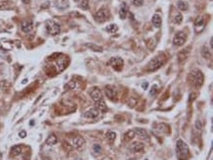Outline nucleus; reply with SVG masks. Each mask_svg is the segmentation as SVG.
Wrapping results in <instances>:
<instances>
[{
  "mask_svg": "<svg viewBox=\"0 0 213 160\" xmlns=\"http://www.w3.org/2000/svg\"><path fill=\"white\" fill-rule=\"evenodd\" d=\"M195 128H197V130H201V129H202V123H201L200 120H197V122H195Z\"/></svg>",
  "mask_w": 213,
  "mask_h": 160,
  "instance_id": "c9c22d12",
  "label": "nucleus"
},
{
  "mask_svg": "<svg viewBox=\"0 0 213 160\" xmlns=\"http://www.w3.org/2000/svg\"><path fill=\"white\" fill-rule=\"evenodd\" d=\"M123 64H124V61L120 57H113L108 61V65L112 66L116 71H121L123 69Z\"/></svg>",
  "mask_w": 213,
  "mask_h": 160,
  "instance_id": "423d86ee",
  "label": "nucleus"
},
{
  "mask_svg": "<svg viewBox=\"0 0 213 160\" xmlns=\"http://www.w3.org/2000/svg\"><path fill=\"white\" fill-rule=\"evenodd\" d=\"M95 105H96V108L98 109L99 111H101V112H105L106 110H107V106H106L104 100H103V99L99 100V101H97V102H95Z\"/></svg>",
  "mask_w": 213,
  "mask_h": 160,
  "instance_id": "6ab92c4d",
  "label": "nucleus"
},
{
  "mask_svg": "<svg viewBox=\"0 0 213 160\" xmlns=\"http://www.w3.org/2000/svg\"><path fill=\"white\" fill-rule=\"evenodd\" d=\"M79 6L81 9L83 10H88L89 7V3H88V0H81L79 2Z\"/></svg>",
  "mask_w": 213,
  "mask_h": 160,
  "instance_id": "a878e982",
  "label": "nucleus"
},
{
  "mask_svg": "<svg viewBox=\"0 0 213 160\" xmlns=\"http://www.w3.org/2000/svg\"><path fill=\"white\" fill-rule=\"evenodd\" d=\"M45 28L47 33L50 35H57L60 33V26L58 23H56L53 20H48L45 23Z\"/></svg>",
  "mask_w": 213,
  "mask_h": 160,
  "instance_id": "20e7f679",
  "label": "nucleus"
},
{
  "mask_svg": "<svg viewBox=\"0 0 213 160\" xmlns=\"http://www.w3.org/2000/svg\"><path fill=\"white\" fill-rule=\"evenodd\" d=\"M9 8V0H0V9L5 10Z\"/></svg>",
  "mask_w": 213,
  "mask_h": 160,
  "instance_id": "c85d7f7f",
  "label": "nucleus"
},
{
  "mask_svg": "<svg viewBox=\"0 0 213 160\" xmlns=\"http://www.w3.org/2000/svg\"><path fill=\"white\" fill-rule=\"evenodd\" d=\"M22 2H23L24 4H29L30 2V0H22Z\"/></svg>",
  "mask_w": 213,
  "mask_h": 160,
  "instance_id": "58836bf2",
  "label": "nucleus"
},
{
  "mask_svg": "<svg viewBox=\"0 0 213 160\" xmlns=\"http://www.w3.org/2000/svg\"><path fill=\"white\" fill-rule=\"evenodd\" d=\"M105 93L107 95V97L110 98V99H114V97L116 96V91H115V89L110 88V86H106L105 88Z\"/></svg>",
  "mask_w": 213,
  "mask_h": 160,
  "instance_id": "a211bd4d",
  "label": "nucleus"
},
{
  "mask_svg": "<svg viewBox=\"0 0 213 160\" xmlns=\"http://www.w3.org/2000/svg\"><path fill=\"white\" fill-rule=\"evenodd\" d=\"M186 39H187V35L186 33L183 32H179L175 35L173 38V43L177 46H181L186 42Z\"/></svg>",
  "mask_w": 213,
  "mask_h": 160,
  "instance_id": "0eeeda50",
  "label": "nucleus"
},
{
  "mask_svg": "<svg viewBox=\"0 0 213 160\" xmlns=\"http://www.w3.org/2000/svg\"><path fill=\"white\" fill-rule=\"evenodd\" d=\"M21 153H22V147L21 145H14V147L11 148V155L17 156V155H20Z\"/></svg>",
  "mask_w": 213,
  "mask_h": 160,
  "instance_id": "aec40b11",
  "label": "nucleus"
},
{
  "mask_svg": "<svg viewBox=\"0 0 213 160\" xmlns=\"http://www.w3.org/2000/svg\"><path fill=\"white\" fill-rule=\"evenodd\" d=\"M204 29V21L202 17H197L195 23V32L197 33H200Z\"/></svg>",
  "mask_w": 213,
  "mask_h": 160,
  "instance_id": "6e6552de",
  "label": "nucleus"
},
{
  "mask_svg": "<svg viewBox=\"0 0 213 160\" xmlns=\"http://www.w3.org/2000/svg\"><path fill=\"white\" fill-rule=\"evenodd\" d=\"M57 144V137L55 135H50L46 139V144L47 145H54Z\"/></svg>",
  "mask_w": 213,
  "mask_h": 160,
  "instance_id": "412c9836",
  "label": "nucleus"
},
{
  "mask_svg": "<svg viewBox=\"0 0 213 160\" xmlns=\"http://www.w3.org/2000/svg\"><path fill=\"white\" fill-rule=\"evenodd\" d=\"M188 81H189V83L192 86L200 88V86H202L203 81H204L203 74L201 73V71H200V70L195 69L190 73L189 76H188Z\"/></svg>",
  "mask_w": 213,
  "mask_h": 160,
  "instance_id": "f257e3e1",
  "label": "nucleus"
},
{
  "mask_svg": "<svg viewBox=\"0 0 213 160\" xmlns=\"http://www.w3.org/2000/svg\"><path fill=\"white\" fill-rule=\"evenodd\" d=\"M91 96L92 100H93L94 102H97V101H99V100L103 99L101 91H100L99 88H94L91 91Z\"/></svg>",
  "mask_w": 213,
  "mask_h": 160,
  "instance_id": "1a4fd4ad",
  "label": "nucleus"
},
{
  "mask_svg": "<svg viewBox=\"0 0 213 160\" xmlns=\"http://www.w3.org/2000/svg\"><path fill=\"white\" fill-rule=\"evenodd\" d=\"M177 6H178V9L181 11H187L189 9V5H188L187 2H184V1H182V0H179L177 3Z\"/></svg>",
  "mask_w": 213,
  "mask_h": 160,
  "instance_id": "b1692460",
  "label": "nucleus"
},
{
  "mask_svg": "<svg viewBox=\"0 0 213 160\" xmlns=\"http://www.w3.org/2000/svg\"><path fill=\"white\" fill-rule=\"evenodd\" d=\"M201 55H202L204 58H209L210 56H211L208 48H207V46H203L202 47V49H201Z\"/></svg>",
  "mask_w": 213,
  "mask_h": 160,
  "instance_id": "c756f323",
  "label": "nucleus"
},
{
  "mask_svg": "<svg viewBox=\"0 0 213 160\" xmlns=\"http://www.w3.org/2000/svg\"><path fill=\"white\" fill-rule=\"evenodd\" d=\"M85 139H84L83 137H81V136H78V137H76L73 139V141H72V145L74 147L76 148H79L81 147H83L84 144H85Z\"/></svg>",
  "mask_w": 213,
  "mask_h": 160,
  "instance_id": "ddd939ff",
  "label": "nucleus"
},
{
  "mask_svg": "<svg viewBox=\"0 0 213 160\" xmlns=\"http://www.w3.org/2000/svg\"><path fill=\"white\" fill-rule=\"evenodd\" d=\"M99 110L97 108L92 107L88 110H86L85 113H84V116L86 118H89V119H93V118H96L99 115Z\"/></svg>",
  "mask_w": 213,
  "mask_h": 160,
  "instance_id": "9d476101",
  "label": "nucleus"
},
{
  "mask_svg": "<svg viewBox=\"0 0 213 160\" xmlns=\"http://www.w3.org/2000/svg\"><path fill=\"white\" fill-rule=\"evenodd\" d=\"M57 65H58V69H59V72L63 71L64 69L67 67V61L65 57H61L57 60Z\"/></svg>",
  "mask_w": 213,
  "mask_h": 160,
  "instance_id": "f3484780",
  "label": "nucleus"
},
{
  "mask_svg": "<svg viewBox=\"0 0 213 160\" xmlns=\"http://www.w3.org/2000/svg\"><path fill=\"white\" fill-rule=\"evenodd\" d=\"M144 144L142 142H133L130 147V149L132 152H141V151L144 150Z\"/></svg>",
  "mask_w": 213,
  "mask_h": 160,
  "instance_id": "f8f14e48",
  "label": "nucleus"
},
{
  "mask_svg": "<svg viewBox=\"0 0 213 160\" xmlns=\"http://www.w3.org/2000/svg\"><path fill=\"white\" fill-rule=\"evenodd\" d=\"M77 160H81V159H77Z\"/></svg>",
  "mask_w": 213,
  "mask_h": 160,
  "instance_id": "37998d69",
  "label": "nucleus"
},
{
  "mask_svg": "<svg viewBox=\"0 0 213 160\" xmlns=\"http://www.w3.org/2000/svg\"><path fill=\"white\" fill-rule=\"evenodd\" d=\"M33 28V22L30 21V20H28V21H24L23 23H22V30H23L24 33L32 32Z\"/></svg>",
  "mask_w": 213,
  "mask_h": 160,
  "instance_id": "4468645a",
  "label": "nucleus"
},
{
  "mask_svg": "<svg viewBox=\"0 0 213 160\" xmlns=\"http://www.w3.org/2000/svg\"><path fill=\"white\" fill-rule=\"evenodd\" d=\"M145 160H149V159H145Z\"/></svg>",
  "mask_w": 213,
  "mask_h": 160,
  "instance_id": "79ce46f5",
  "label": "nucleus"
},
{
  "mask_svg": "<svg viewBox=\"0 0 213 160\" xmlns=\"http://www.w3.org/2000/svg\"><path fill=\"white\" fill-rule=\"evenodd\" d=\"M92 150H93L94 154H100L102 151V147H100L99 144H93V147H92Z\"/></svg>",
  "mask_w": 213,
  "mask_h": 160,
  "instance_id": "2f4dec72",
  "label": "nucleus"
},
{
  "mask_svg": "<svg viewBox=\"0 0 213 160\" xmlns=\"http://www.w3.org/2000/svg\"><path fill=\"white\" fill-rule=\"evenodd\" d=\"M134 134L138 136L139 139H146V141H148L149 139V137H148V134H147V132L144 130V129H142V128H136L134 129Z\"/></svg>",
  "mask_w": 213,
  "mask_h": 160,
  "instance_id": "9b49d317",
  "label": "nucleus"
},
{
  "mask_svg": "<svg viewBox=\"0 0 213 160\" xmlns=\"http://www.w3.org/2000/svg\"><path fill=\"white\" fill-rule=\"evenodd\" d=\"M74 1H75V2H78V3H79V2L81 1V0H74Z\"/></svg>",
  "mask_w": 213,
  "mask_h": 160,
  "instance_id": "ea45409f",
  "label": "nucleus"
},
{
  "mask_svg": "<svg viewBox=\"0 0 213 160\" xmlns=\"http://www.w3.org/2000/svg\"><path fill=\"white\" fill-rule=\"evenodd\" d=\"M142 86V88H144V89H146V88H147V86H148V83H144Z\"/></svg>",
  "mask_w": 213,
  "mask_h": 160,
  "instance_id": "4c0bfd02",
  "label": "nucleus"
},
{
  "mask_svg": "<svg viewBox=\"0 0 213 160\" xmlns=\"http://www.w3.org/2000/svg\"><path fill=\"white\" fill-rule=\"evenodd\" d=\"M75 86H76V83L73 82V81H71V82H69L65 86V88L66 89H73V88H75Z\"/></svg>",
  "mask_w": 213,
  "mask_h": 160,
  "instance_id": "72a5a7b5",
  "label": "nucleus"
},
{
  "mask_svg": "<svg viewBox=\"0 0 213 160\" xmlns=\"http://www.w3.org/2000/svg\"><path fill=\"white\" fill-rule=\"evenodd\" d=\"M165 62H166V57H165L164 54L162 53V54H159L157 56H155L153 59H151L149 62H148L145 70L148 72L156 71V70H158L160 67L163 66V64Z\"/></svg>",
  "mask_w": 213,
  "mask_h": 160,
  "instance_id": "7ed1b4c3",
  "label": "nucleus"
},
{
  "mask_svg": "<svg viewBox=\"0 0 213 160\" xmlns=\"http://www.w3.org/2000/svg\"><path fill=\"white\" fill-rule=\"evenodd\" d=\"M156 93H157V86L154 85V86H152V88H151V89H150L149 94L151 95V96H154Z\"/></svg>",
  "mask_w": 213,
  "mask_h": 160,
  "instance_id": "f704fd0d",
  "label": "nucleus"
},
{
  "mask_svg": "<svg viewBox=\"0 0 213 160\" xmlns=\"http://www.w3.org/2000/svg\"><path fill=\"white\" fill-rule=\"evenodd\" d=\"M106 137H107V139L110 142H113L115 141V139H116V134L114 133V132H109L106 135Z\"/></svg>",
  "mask_w": 213,
  "mask_h": 160,
  "instance_id": "7c9ffc66",
  "label": "nucleus"
},
{
  "mask_svg": "<svg viewBox=\"0 0 213 160\" xmlns=\"http://www.w3.org/2000/svg\"><path fill=\"white\" fill-rule=\"evenodd\" d=\"M106 30L110 33H114L118 30V27H117V25H115V24H111V25H109V26L106 27Z\"/></svg>",
  "mask_w": 213,
  "mask_h": 160,
  "instance_id": "bb28decb",
  "label": "nucleus"
},
{
  "mask_svg": "<svg viewBox=\"0 0 213 160\" xmlns=\"http://www.w3.org/2000/svg\"><path fill=\"white\" fill-rule=\"evenodd\" d=\"M55 6L60 10H65L69 7V0H55Z\"/></svg>",
  "mask_w": 213,
  "mask_h": 160,
  "instance_id": "2eb2a0df",
  "label": "nucleus"
},
{
  "mask_svg": "<svg viewBox=\"0 0 213 160\" xmlns=\"http://www.w3.org/2000/svg\"><path fill=\"white\" fill-rule=\"evenodd\" d=\"M86 46H88V48H91V50H93V51H96V52H101L102 51V47H100L98 45H95V44L86 43Z\"/></svg>",
  "mask_w": 213,
  "mask_h": 160,
  "instance_id": "cd10ccee",
  "label": "nucleus"
},
{
  "mask_svg": "<svg viewBox=\"0 0 213 160\" xmlns=\"http://www.w3.org/2000/svg\"><path fill=\"white\" fill-rule=\"evenodd\" d=\"M131 2H132V4L136 7H139L144 4V0H131Z\"/></svg>",
  "mask_w": 213,
  "mask_h": 160,
  "instance_id": "473e14b6",
  "label": "nucleus"
},
{
  "mask_svg": "<svg viewBox=\"0 0 213 160\" xmlns=\"http://www.w3.org/2000/svg\"><path fill=\"white\" fill-rule=\"evenodd\" d=\"M110 16L108 9L106 8H101L100 10L97 11V13L95 14V21L97 23H104L105 21H107Z\"/></svg>",
  "mask_w": 213,
  "mask_h": 160,
  "instance_id": "39448f33",
  "label": "nucleus"
},
{
  "mask_svg": "<svg viewBox=\"0 0 213 160\" xmlns=\"http://www.w3.org/2000/svg\"><path fill=\"white\" fill-rule=\"evenodd\" d=\"M161 23H162V20H161V17L158 15V14H155V15H153L152 17V25L155 28H160L161 27Z\"/></svg>",
  "mask_w": 213,
  "mask_h": 160,
  "instance_id": "dca6fc26",
  "label": "nucleus"
},
{
  "mask_svg": "<svg viewBox=\"0 0 213 160\" xmlns=\"http://www.w3.org/2000/svg\"><path fill=\"white\" fill-rule=\"evenodd\" d=\"M176 154L179 160H187L190 154V149L188 144L182 139H178L176 142Z\"/></svg>",
  "mask_w": 213,
  "mask_h": 160,
  "instance_id": "f03ea898",
  "label": "nucleus"
},
{
  "mask_svg": "<svg viewBox=\"0 0 213 160\" xmlns=\"http://www.w3.org/2000/svg\"><path fill=\"white\" fill-rule=\"evenodd\" d=\"M128 160H136L134 158H131V159H128Z\"/></svg>",
  "mask_w": 213,
  "mask_h": 160,
  "instance_id": "a19ab883",
  "label": "nucleus"
},
{
  "mask_svg": "<svg viewBox=\"0 0 213 160\" xmlns=\"http://www.w3.org/2000/svg\"><path fill=\"white\" fill-rule=\"evenodd\" d=\"M182 21H183V16L181 15V13H179L177 12L175 14V16H174V18H173V22L175 24H181L182 23Z\"/></svg>",
  "mask_w": 213,
  "mask_h": 160,
  "instance_id": "393cba45",
  "label": "nucleus"
},
{
  "mask_svg": "<svg viewBox=\"0 0 213 160\" xmlns=\"http://www.w3.org/2000/svg\"><path fill=\"white\" fill-rule=\"evenodd\" d=\"M134 137H136L134 131L131 130V131H128L127 133L124 135V139H125V142H130V141H132V139H134Z\"/></svg>",
  "mask_w": 213,
  "mask_h": 160,
  "instance_id": "4be33fe9",
  "label": "nucleus"
},
{
  "mask_svg": "<svg viewBox=\"0 0 213 160\" xmlns=\"http://www.w3.org/2000/svg\"><path fill=\"white\" fill-rule=\"evenodd\" d=\"M127 13H128L127 5H126V4L124 3V4H123V6L121 7V9H120V11H119V16H120V18H121L122 20L126 19V17H127Z\"/></svg>",
  "mask_w": 213,
  "mask_h": 160,
  "instance_id": "5701e85b",
  "label": "nucleus"
},
{
  "mask_svg": "<svg viewBox=\"0 0 213 160\" xmlns=\"http://www.w3.org/2000/svg\"><path fill=\"white\" fill-rule=\"evenodd\" d=\"M19 136H20V137H22V139H25V137H27V132L26 131H21L20 133H19Z\"/></svg>",
  "mask_w": 213,
  "mask_h": 160,
  "instance_id": "e433bc0d",
  "label": "nucleus"
}]
</instances>
